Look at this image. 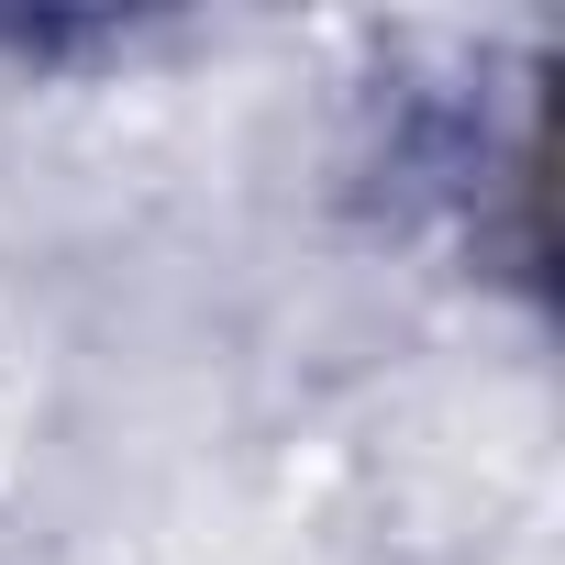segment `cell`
Returning <instances> with one entry per match:
<instances>
[]
</instances>
